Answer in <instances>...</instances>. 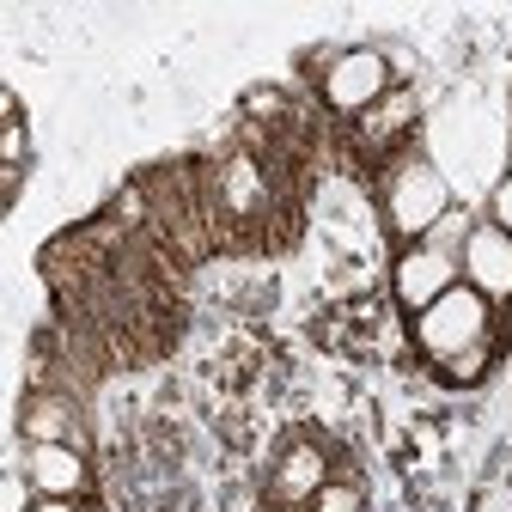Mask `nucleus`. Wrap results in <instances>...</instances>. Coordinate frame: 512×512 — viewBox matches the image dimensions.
I'll use <instances>...</instances> for the list:
<instances>
[{
    "label": "nucleus",
    "mask_w": 512,
    "mask_h": 512,
    "mask_svg": "<svg viewBox=\"0 0 512 512\" xmlns=\"http://www.w3.org/2000/svg\"><path fill=\"white\" fill-rule=\"evenodd\" d=\"M415 342H421V354L439 360V366L452 360V354H464V348H476V342H488V299L458 281L445 299H433V305L415 317Z\"/></svg>",
    "instance_id": "obj_1"
},
{
    "label": "nucleus",
    "mask_w": 512,
    "mask_h": 512,
    "mask_svg": "<svg viewBox=\"0 0 512 512\" xmlns=\"http://www.w3.org/2000/svg\"><path fill=\"white\" fill-rule=\"evenodd\" d=\"M445 214H452V189H445V177L427 165V159H409L397 177H391V226L403 238H421L433 232Z\"/></svg>",
    "instance_id": "obj_2"
},
{
    "label": "nucleus",
    "mask_w": 512,
    "mask_h": 512,
    "mask_svg": "<svg viewBox=\"0 0 512 512\" xmlns=\"http://www.w3.org/2000/svg\"><path fill=\"white\" fill-rule=\"evenodd\" d=\"M464 281V269H458V256L452 250H439V244H415V250H403V263H397V299H403V311H427L433 299H445Z\"/></svg>",
    "instance_id": "obj_3"
},
{
    "label": "nucleus",
    "mask_w": 512,
    "mask_h": 512,
    "mask_svg": "<svg viewBox=\"0 0 512 512\" xmlns=\"http://www.w3.org/2000/svg\"><path fill=\"white\" fill-rule=\"evenodd\" d=\"M384 86H391V61H384L378 49H354V55H342L336 68L324 74L330 110H372L384 98Z\"/></svg>",
    "instance_id": "obj_4"
},
{
    "label": "nucleus",
    "mask_w": 512,
    "mask_h": 512,
    "mask_svg": "<svg viewBox=\"0 0 512 512\" xmlns=\"http://www.w3.org/2000/svg\"><path fill=\"white\" fill-rule=\"evenodd\" d=\"M458 269L470 275L464 287H476L482 299H506V293H512V238H506L500 226H476V232L464 238Z\"/></svg>",
    "instance_id": "obj_5"
},
{
    "label": "nucleus",
    "mask_w": 512,
    "mask_h": 512,
    "mask_svg": "<svg viewBox=\"0 0 512 512\" xmlns=\"http://www.w3.org/2000/svg\"><path fill=\"white\" fill-rule=\"evenodd\" d=\"M25 476H31L37 494H49V500H74V494L86 488V464H80L74 445H31V470H25Z\"/></svg>",
    "instance_id": "obj_6"
},
{
    "label": "nucleus",
    "mask_w": 512,
    "mask_h": 512,
    "mask_svg": "<svg viewBox=\"0 0 512 512\" xmlns=\"http://www.w3.org/2000/svg\"><path fill=\"white\" fill-rule=\"evenodd\" d=\"M74 427V409L61 403V397H37L31 409H25V433H31V445H61V433Z\"/></svg>",
    "instance_id": "obj_7"
},
{
    "label": "nucleus",
    "mask_w": 512,
    "mask_h": 512,
    "mask_svg": "<svg viewBox=\"0 0 512 512\" xmlns=\"http://www.w3.org/2000/svg\"><path fill=\"white\" fill-rule=\"evenodd\" d=\"M281 488H287V494H317V488H324V458H317L311 445H299V452H287Z\"/></svg>",
    "instance_id": "obj_8"
},
{
    "label": "nucleus",
    "mask_w": 512,
    "mask_h": 512,
    "mask_svg": "<svg viewBox=\"0 0 512 512\" xmlns=\"http://www.w3.org/2000/svg\"><path fill=\"white\" fill-rule=\"evenodd\" d=\"M31 476L25 470H7V482H0V512H31Z\"/></svg>",
    "instance_id": "obj_9"
},
{
    "label": "nucleus",
    "mask_w": 512,
    "mask_h": 512,
    "mask_svg": "<svg viewBox=\"0 0 512 512\" xmlns=\"http://www.w3.org/2000/svg\"><path fill=\"white\" fill-rule=\"evenodd\" d=\"M482 366H488V342H476V348L452 354V360H445V378H458V384H470V378H482Z\"/></svg>",
    "instance_id": "obj_10"
},
{
    "label": "nucleus",
    "mask_w": 512,
    "mask_h": 512,
    "mask_svg": "<svg viewBox=\"0 0 512 512\" xmlns=\"http://www.w3.org/2000/svg\"><path fill=\"white\" fill-rule=\"evenodd\" d=\"M317 512H360V494L342 488V482H324L317 488Z\"/></svg>",
    "instance_id": "obj_11"
},
{
    "label": "nucleus",
    "mask_w": 512,
    "mask_h": 512,
    "mask_svg": "<svg viewBox=\"0 0 512 512\" xmlns=\"http://www.w3.org/2000/svg\"><path fill=\"white\" fill-rule=\"evenodd\" d=\"M494 226H500V232L512 238V177H506V183L494 189Z\"/></svg>",
    "instance_id": "obj_12"
},
{
    "label": "nucleus",
    "mask_w": 512,
    "mask_h": 512,
    "mask_svg": "<svg viewBox=\"0 0 512 512\" xmlns=\"http://www.w3.org/2000/svg\"><path fill=\"white\" fill-rule=\"evenodd\" d=\"M31 512H74L68 500H43V506H31Z\"/></svg>",
    "instance_id": "obj_13"
}]
</instances>
